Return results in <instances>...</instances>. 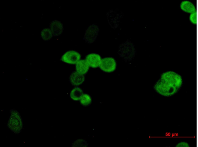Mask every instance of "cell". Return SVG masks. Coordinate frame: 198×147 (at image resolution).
I'll return each mask as SVG.
<instances>
[{"label": "cell", "instance_id": "12", "mask_svg": "<svg viewBox=\"0 0 198 147\" xmlns=\"http://www.w3.org/2000/svg\"><path fill=\"white\" fill-rule=\"evenodd\" d=\"M53 33L50 29H44L41 32V36L44 40H50L52 37Z\"/></svg>", "mask_w": 198, "mask_h": 147}, {"label": "cell", "instance_id": "7", "mask_svg": "<svg viewBox=\"0 0 198 147\" xmlns=\"http://www.w3.org/2000/svg\"><path fill=\"white\" fill-rule=\"evenodd\" d=\"M70 80L72 85L75 86H79L81 85L85 81V76L75 71L71 74Z\"/></svg>", "mask_w": 198, "mask_h": 147}, {"label": "cell", "instance_id": "11", "mask_svg": "<svg viewBox=\"0 0 198 147\" xmlns=\"http://www.w3.org/2000/svg\"><path fill=\"white\" fill-rule=\"evenodd\" d=\"M80 103L84 106H87L90 104L92 102V98L89 95L84 94L80 100Z\"/></svg>", "mask_w": 198, "mask_h": 147}, {"label": "cell", "instance_id": "13", "mask_svg": "<svg viewBox=\"0 0 198 147\" xmlns=\"http://www.w3.org/2000/svg\"><path fill=\"white\" fill-rule=\"evenodd\" d=\"M189 20L191 23L193 25H196L197 24V11L190 14Z\"/></svg>", "mask_w": 198, "mask_h": 147}, {"label": "cell", "instance_id": "5", "mask_svg": "<svg viewBox=\"0 0 198 147\" xmlns=\"http://www.w3.org/2000/svg\"><path fill=\"white\" fill-rule=\"evenodd\" d=\"M102 59L101 57L98 54L92 53L87 55L85 60L90 67L96 68L100 66Z\"/></svg>", "mask_w": 198, "mask_h": 147}, {"label": "cell", "instance_id": "6", "mask_svg": "<svg viewBox=\"0 0 198 147\" xmlns=\"http://www.w3.org/2000/svg\"><path fill=\"white\" fill-rule=\"evenodd\" d=\"M180 8L182 11L190 14L197 11L196 7L194 4L187 0H185L181 2Z\"/></svg>", "mask_w": 198, "mask_h": 147}, {"label": "cell", "instance_id": "8", "mask_svg": "<svg viewBox=\"0 0 198 147\" xmlns=\"http://www.w3.org/2000/svg\"><path fill=\"white\" fill-rule=\"evenodd\" d=\"M90 67L85 60H81L75 64L76 72L85 75L89 70Z\"/></svg>", "mask_w": 198, "mask_h": 147}, {"label": "cell", "instance_id": "14", "mask_svg": "<svg viewBox=\"0 0 198 147\" xmlns=\"http://www.w3.org/2000/svg\"><path fill=\"white\" fill-rule=\"evenodd\" d=\"M176 147H189V144L187 142H181L176 144Z\"/></svg>", "mask_w": 198, "mask_h": 147}, {"label": "cell", "instance_id": "10", "mask_svg": "<svg viewBox=\"0 0 198 147\" xmlns=\"http://www.w3.org/2000/svg\"><path fill=\"white\" fill-rule=\"evenodd\" d=\"M83 94V91L82 89L80 87H76L71 91L70 97L73 100L78 101L80 100Z\"/></svg>", "mask_w": 198, "mask_h": 147}, {"label": "cell", "instance_id": "4", "mask_svg": "<svg viewBox=\"0 0 198 147\" xmlns=\"http://www.w3.org/2000/svg\"><path fill=\"white\" fill-rule=\"evenodd\" d=\"M117 66V62L113 58L107 57L102 59L99 68L103 72L110 73L116 70Z\"/></svg>", "mask_w": 198, "mask_h": 147}, {"label": "cell", "instance_id": "3", "mask_svg": "<svg viewBox=\"0 0 198 147\" xmlns=\"http://www.w3.org/2000/svg\"><path fill=\"white\" fill-rule=\"evenodd\" d=\"M81 59V55L78 52L70 50L66 52L61 58V61L70 65H75Z\"/></svg>", "mask_w": 198, "mask_h": 147}, {"label": "cell", "instance_id": "1", "mask_svg": "<svg viewBox=\"0 0 198 147\" xmlns=\"http://www.w3.org/2000/svg\"><path fill=\"white\" fill-rule=\"evenodd\" d=\"M183 84V79L178 73L172 71L164 72L156 82L154 89L159 94L171 97L178 92Z\"/></svg>", "mask_w": 198, "mask_h": 147}, {"label": "cell", "instance_id": "2", "mask_svg": "<svg viewBox=\"0 0 198 147\" xmlns=\"http://www.w3.org/2000/svg\"><path fill=\"white\" fill-rule=\"evenodd\" d=\"M8 126L14 133H20L22 129L23 125L22 119L18 112L15 110L11 111V116L8 121Z\"/></svg>", "mask_w": 198, "mask_h": 147}, {"label": "cell", "instance_id": "9", "mask_svg": "<svg viewBox=\"0 0 198 147\" xmlns=\"http://www.w3.org/2000/svg\"><path fill=\"white\" fill-rule=\"evenodd\" d=\"M50 30L53 35L55 36H58L61 34L63 31V26L59 21H53L50 25Z\"/></svg>", "mask_w": 198, "mask_h": 147}]
</instances>
